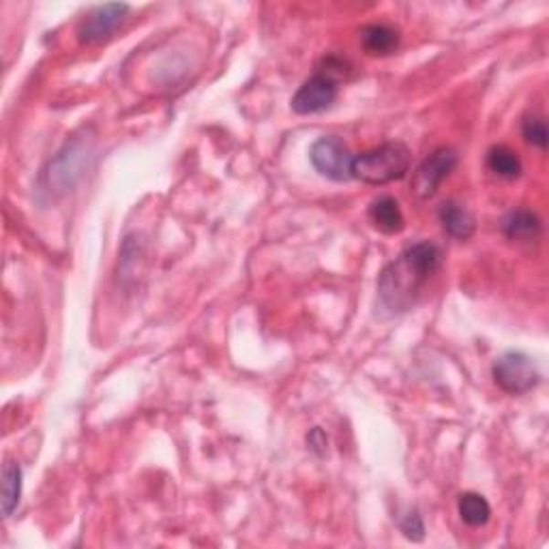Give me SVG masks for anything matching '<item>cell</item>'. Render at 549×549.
<instances>
[{
    "instance_id": "14",
    "label": "cell",
    "mask_w": 549,
    "mask_h": 549,
    "mask_svg": "<svg viewBox=\"0 0 549 549\" xmlns=\"http://www.w3.org/2000/svg\"><path fill=\"white\" fill-rule=\"evenodd\" d=\"M22 498V468L16 461H7L3 468V515L9 517L17 509Z\"/></svg>"
},
{
    "instance_id": "5",
    "label": "cell",
    "mask_w": 549,
    "mask_h": 549,
    "mask_svg": "<svg viewBox=\"0 0 549 549\" xmlns=\"http://www.w3.org/2000/svg\"><path fill=\"white\" fill-rule=\"evenodd\" d=\"M455 164H458V155H455L453 148H438L417 168L415 176H412V191L423 200L431 197L444 178L451 174Z\"/></svg>"
},
{
    "instance_id": "1",
    "label": "cell",
    "mask_w": 549,
    "mask_h": 549,
    "mask_svg": "<svg viewBox=\"0 0 549 549\" xmlns=\"http://www.w3.org/2000/svg\"><path fill=\"white\" fill-rule=\"evenodd\" d=\"M440 249L429 240L417 243L404 251L397 262L388 264L380 275V296L391 310H406L412 296L440 267Z\"/></svg>"
},
{
    "instance_id": "6",
    "label": "cell",
    "mask_w": 549,
    "mask_h": 549,
    "mask_svg": "<svg viewBox=\"0 0 549 549\" xmlns=\"http://www.w3.org/2000/svg\"><path fill=\"white\" fill-rule=\"evenodd\" d=\"M129 14V5L121 3H108L101 7H95L89 16L84 17L82 24L78 28V39L90 46V43H101L108 37L116 33V28L125 22V16Z\"/></svg>"
},
{
    "instance_id": "17",
    "label": "cell",
    "mask_w": 549,
    "mask_h": 549,
    "mask_svg": "<svg viewBox=\"0 0 549 549\" xmlns=\"http://www.w3.org/2000/svg\"><path fill=\"white\" fill-rule=\"evenodd\" d=\"M402 533L408 536L410 541H421L423 534H425V526H423L421 515L410 513L408 517H406V522L402 523Z\"/></svg>"
},
{
    "instance_id": "7",
    "label": "cell",
    "mask_w": 549,
    "mask_h": 549,
    "mask_svg": "<svg viewBox=\"0 0 549 549\" xmlns=\"http://www.w3.org/2000/svg\"><path fill=\"white\" fill-rule=\"evenodd\" d=\"M337 99V79L329 73H316L296 90L292 97V110L296 114L322 112Z\"/></svg>"
},
{
    "instance_id": "12",
    "label": "cell",
    "mask_w": 549,
    "mask_h": 549,
    "mask_svg": "<svg viewBox=\"0 0 549 549\" xmlns=\"http://www.w3.org/2000/svg\"><path fill=\"white\" fill-rule=\"evenodd\" d=\"M78 155L82 153H76V144L67 146L60 155L54 159V164L49 165L48 172V191H52V187H67L71 185V178L78 174Z\"/></svg>"
},
{
    "instance_id": "11",
    "label": "cell",
    "mask_w": 549,
    "mask_h": 549,
    "mask_svg": "<svg viewBox=\"0 0 549 549\" xmlns=\"http://www.w3.org/2000/svg\"><path fill=\"white\" fill-rule=\"evenodd\" d=\"M502 230L511 240H534L541 234V219L530 211H513L502 221Z\"/></svg>"
},
{
    "instance_id": "2",
    "label": "cell",
    "mask_w": 549,
    "mask_h": 549,
    "mask_svg": "<svg viewBox=\"0 0 549 549\" xmlns=\"http://www.w3.org/2000/svg\"><path fill=\"white\" fill-rule=\"evenodd\" d=\"M410 170V151L402 142H386L354 155L353 178L367 185H386L399 181Z\"/></svg>"
},
{
    "instance_id": "15",
    "label": "cell",
    "mask_w": 549,
    "mask_h": 549,
    "mask_svg": "<svg viewBox=\"0 0 549 549\" xmlns=\"http://www.w3.org/2000/svg\"><path fill=\"white\" fill-rule=\"evenodd\" d=\"M487 168L496 176L502 178H517L522 174V162L513 151L507 146H493L487 153Z\"/></svg>"
},
{
    "instance_id": "8",
    "label": "cell",
    "mask_w": 549,
    "mask_h": 549,
    "mask_svg": "<svg viewBox=\"0 0 549 549\" xmlns=\"http://www.w3.org/2000/svg\"><path fill=\"white\" fill-rule=\"evenodd\" d=\"M369 219H372L375 230H380L382 234H397L402 232L406 226L399 202L391 195H382L378 200L372 202V206H369Z\"/></svg>"
},
{
    "instance_id": "3",
    "label": "cell",
    "mask_w": 549,
    "mask_h": 549,
    "mask_svg": "<svg viewBox=\"0 0 549 549\" xmlns=\"http://www.w3.org/2000/svg\"><path fill=\"white\" fill-rule=\"evenodd\" d=\"M310 159L320 174L331 178V181L345 183L353 178V162L354 155L350 148L339 140L337 135H324L318 142H313Z\"/></svg>"
},
{
    "instance_id": "10",
    "label": "cell",
    "mask_w": 549,
    "mask_h": 549,
    "mask_svg": "<svg viewBox=\"0 0 549 549\" xmlns=\"http://www.w3.org/2000/svg\"><path fill=\"white\" fill-rule=\"evenodd\" d=\"M440 224L444 227V232L451 234L453 238H459V240L470 238L474 232L472 215L468 213L464 206L458 205V202H447V205H442Z\"/></svg>"
},
{
    "instance_id": "9",
    "label": "cell",
    "mask_w": 549,
    "mask_h": 549,
    "mask_svg": "<svg viewBox=\"0 0 549 549\" xmlns=\"http://www.w3.org/2000/svg\"><path fill=\"white\" fill-rule=\"evenodd\" d=\"M399 46V33L386 24H369L361 28V48L369 57H386Z\"/></svg>"
},
{
    "instance_id": "4",
    "label": "cell",
    "mask_w": 549,
    "mask_h": 549,
    "mask_svg": "<svg viewBox=\"0 0 549 549\" xmlns=\"http://www.w3.org/2000/svg\"><path fill=\"white\" fill-rule=\"evenodd\" d=\"M493 380L509 395H523L539 385V369L522 353H507L493 363Z\"/></svg>"
},
{
    "instance_id": "16",
    "label": "cell",
    "mask_w": 549,
    "mask_h": 549,
    "mask_svg": "<svg viewBox=\"0 0 549 549\" xmlns=\"http://www.w3.org/2000/svg\"><path fill=\"white\" fill-rule=\"evenodd\" d=\"M522 132H523V140H526L530 146H536V148L547 146V125L545 121L539 119V116H530V119L523 121Z\"/></svg>"
},
{
    "instance_id": "13",
    "label": "cell",
    "mask_w": 549,
    "mask_h": 549,
    "mask_svg": "<svg viewBox=\"0 0 549 549\" xmlns=\"http://www.w3.org/2000/svg\"><path fill=\"white\" fill-rule=\"evenodd\" d=\"M458 507H459L461 520H464L468 526H474V528L485 526L491 517L490 502H487L480 493H474V491L461 493Z\"/></svg>"
}]
</instances>
